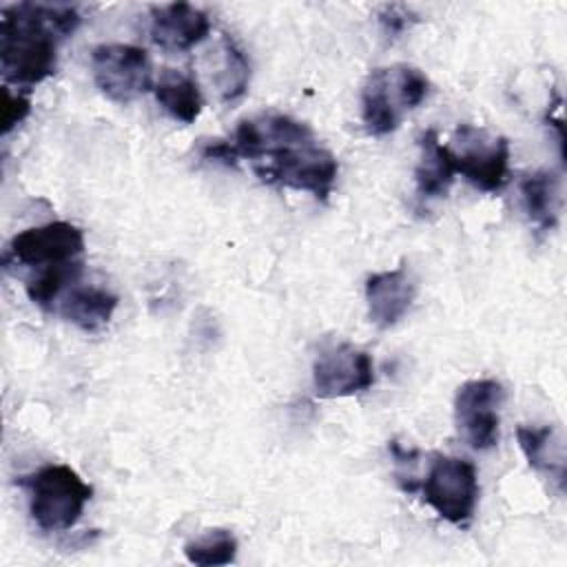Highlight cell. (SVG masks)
<instances>
[{"label":"cell","instance_id":"obj_1","mask_svg":"<svg viewBox=\"0 0 567 567\" xmlns=\"http://www.w3.org/2000/svg\"><path fill=\"white\" fill-rule=\"evenodd\" d=\"M239 159H248L259 182L328 199L339 162L321 146L306 122L284 113H259L246 117L228 140Z\"/></svg>","mask_w":567,"mask_h":567},{"label":"cell","instance_id":"obj_2","mask_svg":"<svg viewBox=\"0 0 567 567\" xmlns=\"http://www.w3.org/2000/svg\"><path fill=\"white\" fill-rule=\"evenodd\" d=\"M82 16L71 4L18 2L0 11V71L9 86L31 89L58 71L62 40L73 35Z\"/></svg>","mask_w":567,"mask_h":567},{"label":"cell","instance_id":"obj_3","mask_svg":"<svg viewBox=\"0 0 567 567\" xmlns=\"http://www.w3.org/2000/svg\"><path fill=\"white\" fill-rule=\"evenodd\" d=\"M430 93L427 75L410 64L372 69L361 86V120L370 135L399 128L403 115L423 104Z\"/></svg>","mask_w":567,"mask_h":567},{"label":"cell","instance_id":"obj_4","mask_svg":"<svg viewBox=\"0 0 567 567\" xmlns=\"http://www.w3.org/2000/svg\"><path fill=\"white\" fill-rule=\"evenodd\" d=\"M18 485L29 492V514L42 532L71 529L93 496V487L64 463L42 465Z\"/></svg>","mask_w":567,"mask_h":567},{"label":"cell","instance_id":"obj_5","mask_svg":"<svg viewBox=\"0 0 567 567\" xmlns=\"http://www.w3.org/2000/svg\"><path fill=\"white\" fill-rule=\"evenodd\" d=\"M419 489L441 518L452 525H467L478 503L476 465L461 456L434 454Z\"/></svg>","mask_w":567,"mask_h":567},{"label":"cell","instance_id":"obj_6","mask_svg":"<svg viewBox=\"0 0 567 567\" xmlns=\"http://www.w3.org/2000/svg\"><path fill=\"white\" fill-rule=\"evenodd\" d=\"M454 171L483 193H498L509 179V142L485 128L458 124L447 144Z\"/></svg>","mask_w":567,"mask_h":567},{"label":"cell","instance_id":"obj_7","mask_svg":"<svg viewBox=\"0 0 567 567\" xmlns=\"http://www.w3.org/2000/svg\"><path fill=\"white\" fill-rule=\"evenodd\" d=\"M91 71L102 95L117 104H128L155 86L151 58L135 44H97L91 51Z\"/></svg>","mask_w":567,"mask_h":567},{"label":"cell","instance_id":"obj_8","mask_svg":"<svg viewBox=\"0 0 567 567\" xmlns=\"http://www.w3.org/2000/svg\"><path fill=\"white\" fill-rule=\"evenodd\" d=\"M503 401L505 390L496 379H472L456 390L454 425L472 450L485 452L498 443Z\"/></svg>","mask_w":567,"mask_h":567},{"label":"cell","instance_id":"obj_9","mask_svg":"<svg viewBox=\"0 0 567 567\" xmlns=\"http://www.w3.org/2000/svg\"><path fill=\"white\" fill-rule=\"evenodd\" d=\"M84 252V233L71 221H49L18 233L4 248L2 264L27 268H49L80 259Z\"/></svg>","mask_w":567,"mask_h":567},{"label":"cell","instance_id":"obj_10","mask_svg":"<svg viewBox=\"0 0 567 567\" xmlns=\"http://www.w3.org/2000/svg\"><path fill=\"white\" fill-rule=\"evenodd\" d=\"M374 385L372 357L348 343L323 346L312 363V388L319 399H341L359 394Z\"/></svg>","mask_w":567,"mask_h":567},{"label":"cell","instance_id":"obj_11","mask_svg":"<svg viewBox=\"0 0 567 567\" xmlns=\"http://www.w3.org/2000/svg\"><path fill=\"white\" fill-rule=\"evenodd\" d=\"M210 33L206 11L188 2H168L151 7V40L171 53L190 51Z\"/></svg>","mask_w":567,"mask_h":567},{"label":"cell","instance_id":"obj_12","mask_svg":"<svg viewBox=\"0 0 567 567\" xmlns=\"http://www.w3.org/2000/svg\"><path fill=\"white\" fill-rule=\"evenodd\" d=\"M416 297V279L401 264L399 268L374 272L365 279V303L370 321L385 330L396 326Z\"/></svg>","mask_w":567,"mask_h":567},{"label":"cell","instance_id":"obj_13","mask_svg":"<svg viewBox=\"0 0 567 567\" xmlns=\"http://www.w3.org/2000/svg\"><path fill=\"white\" fill-rule=\"evenodd\" d=\"M419 151L421 155L414 168L416 197L423 202L447 197L456 175L447 144H443L439 133L430 128L419 137Z\"/></svg>","mask_w":567,"mask_h":567},{"label":"cell","instance_id":"obj_14","mask_svg":"<svg viewBox=\"0 0 567 567\" xmlns=\"http://www.w3.org/2000/svg\"><path fill=\"white\" fill-rule=\"evenodd\" d=\"M153 93L157 104L182 124H193L204 109V95L197 78L186 71L162 69L159 78L155 80Z\"/></svg>","mask_w":567,"mask_h":567},{"label":"cell","instance_id":"obj_15","mask_svg":"<svg viewBox=\"0 0 567 567\" xmlns=\"http://www.w3.org/2000/svg\"><path fill=\"white\" fill-rule=\"evenodd\" d=\"M117 308V295L100 286H75L60 301L58 315L84 332H100Z\"/></svg>","mask_w":567,"mask_h":567},{"label":"cell","instance_id":"obj_16","mask_svg":"<svg viewBox=\"0 0 567 567\" xmlns=\"http://www.w3.org/2000/svg\"><path fill=\"white\" fill-rule=\"evenodd\" d=\"M520 199L529 221L538 230H551L560 215V177L551 171H534L520 179Z\"/></svg>","mask_w":567,"mask_h":567},{"label":"cell","instance_id":"obj_17","mask_svg":"<svg viewBox=\"0 0 567 567\" xmlns=\"http://www.w3.org/2000/svg\"><path fill=\"white\" fill-rule=\"evenodd\" d=\"M518 445L536 472H545L551 478H556L558 487L563 489L565 483V456H563V443L556 439L554 425H518L516 427Z\"/></svg>","mask_w":567,"mask_h":567},{"label":"cell","instance_id":"obj_18","mask_svg":"<svg viewBox=\"0 0 567 567\" xmlns=\"http://www.w3.org/2000/svg\"><path fill=\"white\" fill-rule=\"evenodd\" d=\"M213 82L217 86L221 102H226V104L237 102L250 84V62H248L246 53L241 51V47L228 33H224L219 38V51H217V60H215Z\"/></svg>","mask_w":567,"mask_h":567},{"label":"cell","instance_id":"obj_19","mask_svg":"<svg viewBox=\"0 0 567 567\" xmlns=\"http://www.w3.org/2000/svg\"><path fill=\"white\" fill-rule=\"evenodd\" d=\"M82 259L69 261V264H60V266H49L38 270L33 277L27 279L24 290L29 295V299L42 308V310H53V303L58 301V297L64 292L66 286L75 284L82 275Z\"/></svg>","mask_w":567,"mask_h":567},{"label":"cell","instance_id":"obj_20","mask_svg":"<svg viewBox=\"0 0 567 567\" xmlns=\"http://www.w3.org/2000/svg\"><path fill=\"white\" fill-rule=\"evenodd\" d=\"M237 538L233 532L215 527L202 532L197 538L184 545V556L188 563L199 567L230 565L237 558Z\"/></svg>","mask_w":567,"mask_h":567},{"label":"cell","instance_id":"obj_21","mask_svg":"<svg viewBox=\"0 0 567 567\" xmlns=\"http://www.w3.org/2000/svg\"><path fill=\"white\" fill-rule=\"evenodd\" d=\"M377 20H379V27H381L383 35L388 40H394L401 33H405L412 24H416L419 16L408 4L390 2V4H381L377 9Z\"/></svg>","mask_w":567,"mask_h":567},{"label":"cell","instance_id":"obj_22","mask_svg":"<svg viewBox=\"0 0 567 567\" xmlns=\"http://www.w3.org/2000/svg\"><path fill=\"white\" fill-rule=\"evenodd\" d=\"M31 113V102L20 95V93H11L9 86H2V104H0V124H2V135H9L18 124H22L27 120V115Z\"/></svg>","mask_w":567,"mask_h":567},{"label":"cell","instance_id":"obj_23","mask_svg":"<svg viewBox=\"0 0 567 567\" xmlns=\"http://www.w3.org/2000/svg\"><path fill=\"white\" fill-rule=\"evenodd\" d=\"M202 157L210 162H221L226 166H237V155L235 148L230 146L228 140H208L202 144Z\"/></svg>","mask_w":567,"mask_h":567}]
</instances>
